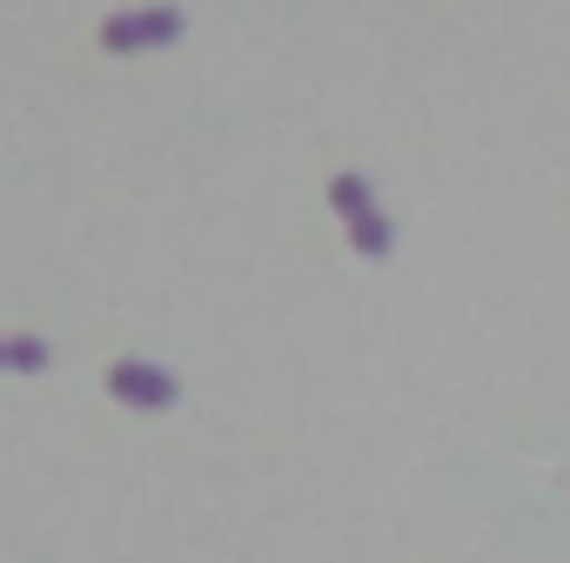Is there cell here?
I'll return each mask as SVG.
<instances>
[{"mask_svg": "<svg viewBox=\"0 0 570 563\" xmlns=\"http://www.w3.org/2000/svg\"><path fill=\"white\" fill-rule=\"evenodd\" d=\"M168 41H181V8H128V14H108V28H101L108 55H148Z\"/></svg>", "mask_w": 570, "mask_h": 563, "instance_id": "obj_1", "label": "cell"}, {"mask_svg": "<svg viewBox=\"0 0 570 563\" xmlns=\"http://www.w3.org/2000/svg\"><path fill=\"white\" fill-rule=\"evenodd\" d=\"M330 201H336V215L350 221V235H356V248H363V255H383V248H390V221L376 215V201H370V181H363V175H336Z\"/></svg>", "mask_w": 570, "mask_h": 563, "instance_id": "obj_2", "label": "cell"}, {"mask_svg": "<svg viewBox=\"0 0 570 563\" xmlns=\"http://www.w3.org/2000/svg\"><path fill=\"white\" fill-rule=\"evenodd\" d=\"M108 389H115L121 403H135V409H168V403H175V383H168L161 369H148V363H115Z\"/></svg>", "mask_w": 570, "mask_h": 563, "instance_id": "obj_3", "label": "cell"}, {"mask_svg": "<svg viewBox=\"0 0 570 563\" xmlns=\"http://www.w3.org/2000/svg\"><path fill=\"white\" fill-rule=\"evenodd\" d=\"M8 363H14V369H41L48 349H41V343H8Z\"/></svg>", "mask_w": 570, "mask_h": 563, "instance_id": "obj_4", "label": "cell"}]
</instances>
